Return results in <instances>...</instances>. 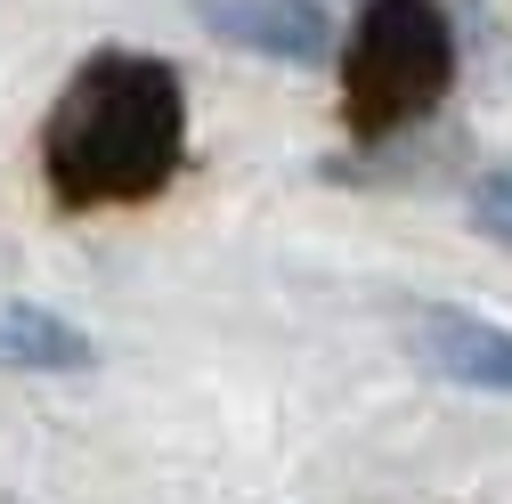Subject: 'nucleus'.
Returning <instances> with one entry per match:
<instances>
[{
	"label": "nucleus",
	"mask_w": 512,
	"mask_h": 504,
	"mask_svg": "<svg viewBox=\"0 0 512 504\" xmlns=\"http://www.w3.org/2000/svg\"><path fill=\"white\" fill-rule=\"evenodd\" d=\"M187 155V82L171 57L147 49H98L74 66L41 122V171L66 212L147 204L179 179Z\"/></svg>",
	"instance_id": "nucleus-1"
},
{
	"label": "nucleus",
	"mask_w": 512,
	"mask_h": 504,
	"mask_svg": "<svg viewBox=\"0 0 512 504\" xmlns=\"http://www.w3.org/2000/svg\"><path fill=\"white\" fill-rule=\"evenodd\" d=\"M447 82H456V33H447L439 0H366L342 41L350 131H366V139L407 131L447 98Z\"/></svg>",
	"instance_id": "nucleus-2"
},
{
	"label": "nucleus",
	"mask_w": 512,
	"mask_h": 504,
	"mask_svg": "<svg viewBox=\"0 0 512 504\" xmlns=\"http://www.w3.org/2000/svg\"><path fill=\"white\" fill-rule=\"evenodd\" d=\"M407 350L464 391H496L512 399V326H488L472 309H415L407 318Z\"/></svg>",
	"instance_id": "nucleus-3"
},
{
	"label": "nucleus",
	"mask_w": 512,
	"mask_h": 504,
	"mask_svg": "<svg viewBox=\"0 0 512 504\" xmlns=\"http://www.w3.org/2000/svg\"><path fill=\"white\" fill-rule=\"evenodd\" d=\"M196 17L220 41L285 57V66H326L334 57V17L317 0H196Z\"/></svg>",
	"instance_id": "nucleus-4"
},
{
	"label": "nucleus",
	"mask_w": 512,
	"mask_h": 504,
	"mask_svg": "<svg viewBox=\"0 0 512 504\" xmlns=\"http://www.w3.org/2000/svg\"><path fill=\"white\" fill-rule=\"evenodd\" d=\"M98 350L82 326H66L41 301H0V366L9 374H82Z\"/></svg>",
	"instance_id": "nucleus-5"
},
{
	"label": "nucleus",
	"mask_w": 512,
	"mask_h": 504,
	"mask_svg": "<svg viewBox=\"0 0 512 504\" xmlns=\"http://www.w3.org/2000/svg\"><path fill=\"white\" fill-rule=\"evenodd\" d=\"M472 228L496 236V244H512V163H496V171L472 187Z\"/></svg>",
	"instance_id": "nucleus-6"
}]
</instances>
